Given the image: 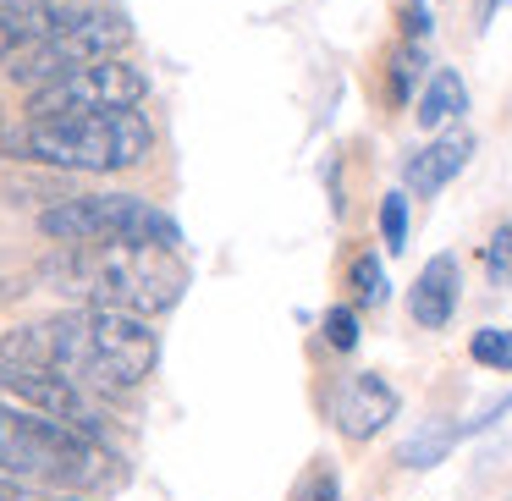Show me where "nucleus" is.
I'll list each match as a JSON object with an SVG mask.
<instances>
[{"mask_svg": "<svg viewBox=\"0 0 512 501\" xmlns=\"http://www.w3.org/2000/svg\"><path fill=\"white\" fill-rule=\"evenodd\" d=\"M0 364H28V369H56V375L78 380L94 397H122L138 391L160 364V336L149 331L144 314L122 309H78L56 314V320H34L0 336Z\"/></svg>", "mask_w": 512, "mask_h": 501, "instance_id": "f257e3e1", "label": "nucleus"}, {"mask_svg": "<svg viewBox=\"0 0 512 501\" xmlns=\"http://www.w3.org/2000/svg\"><path fill=\"white\" fill-rule=\"evenodd\" d=\"M39 281L72 303L155 320L188 292V259L166 243H56Z\"/></svg>", "mask_w": 512, "mask_h": 501, "instance_id": "f03ea898", "label": "nucleus"}, {"mask_svg": "<svg viewBox=\"0 0 512 501\" xmlns=\"http://www.w3.org/2000/svg\"><path fill=\"white\" fill-rule=\"evenodd\" d=\"M0 479L45 496H100L127 485V463L116 446H105V435L23 402H0Z\"/></svg>", "mask_w": 512, "mask_h": 501, "instance_id": "7ed1b4c3", "label": "nucleus"}, {"mask_svg": "<svg viewBox=\"0 0 512 501\" xmlns=\"http://www.w3.org/2000/svg\"><path fill=\"white\" fill-rule=\"evenodd\" d=\"M0 149L17 160H39L56 171H83V177H116L149 160L155 127L133 111H78V116H17L0 127Z\"/></svg>", "mask_w": 512, "mask_h": 501, "instance_id": "20e7f679", "label": "nucleus"}, {"mask_svg": "<svg viewBox=\"0 0 512 501\" xmlns=\"http://www.w3.org/2000/svg\"><path fill=\"white\" fill-rule=\"evenodd\" d=\"M50 243H166L182 248V226L138 193H78L39 215Z\"/></svg>", "mask_w": 512, "mask_h": 501, "instance_id": "39448f33", "label": "nucleus"}, {"mask_svg": "<svg viewBox=\"0 0 512 501\" xmlns=\"http://www.w3.org/2000/svg\"><path fill=\"white\" fill-rule=\"evenodd\" d=\"M127 39H133V23H127L116 6H89L78 12L72 23H61L50 39H39L34 50H23L12 67V83L23 89H39V83L61 78L72 67H89V61H105V56H122Z\"/></svg>", "mask_w": 512, "mask_h": 501, "instance_id": "423d86ee", "label": "nucleus"}, {"mask_svg": "<svg viewBox=\"0 0 512 501\" xmlns=\"http://www.w3.org/2000/svg\"><path fill=\"white\" fill-rule=\"evenodd\" d=\"M149 78L122 56L89 61V67H72L61 78L28 89V116H78V111H133L144 105Z\"/></svg>", "mask_w": 512, "mask_h": 501, "instance_id": "0eeeda50", "label": "nucleus"}, {"mask_svg": "<svg viewBox=\"0 0 512 501\" xmlns=\"http://www.w3.org/2000/svg\"><path fill=\"white\" fill-rule=\"evenodd\" d=\"M0 391L17 397L23 408H39L50 419H67L78 430H94L100 435V402L94 391H83L78 380L56 375V369H28V364H0Z\"/></svg>", "mask_w": 512, "mask_h": 501, "instance_id": "6e6552de", "label": "nucleus"}, {"mask_svg": "<svg viewBox=\"0 0 512 501\" xmlns=\"http://www.w3.org/2000/svg\"><path fill=\"white\" fill-rule=\"evenodd\" d=\"M397 413H402V397L380 369H353L331 397V424L347 441H375Z\"/></svg>", "mask_w": 512, "mask_h": 501, "instance_id": "1a4fd4ad", "label": "nucleus"}, {"mask_svg": "<svg viewBox=\"0 0 512 501\" xmlns=\"http://www.w3.org/2000/svg\"><path fill=\"white\" fill-rule=\"evenodd\" d=\"M89 6L94 0H0V61H17Z\"/></svg>", "mask_w": 512, "mask_h": 501, "instance_id": "9d476101", "label": "nucleus"}, {"mask_svg": "<svg viewBox=\"0 0 512 501\" xmlns=\"http://www.w3.org/2000/svg\"><path fill=\"white\" fill-rule=\"evenodd\" d=\"M408 314L424 331H446L452 325V314H457V259L452 254H435L419 270V281L408 292Z\"/></svg>", "mask_w": 512, "mask_h": 501, "instance_id": "9b49d317", "label": "nucleus"}, {"mask_svg": "<svg viewBox=\"0 0 512 501\" xmlns=\"http://www.w3.org/2000/svg\"><path fill=\"white\" fill-rule=\"evenodd\" d=\"M468 160H474V133H441L430 149H419V155L402 166V182H408V193H424V199H430V193H441Z\"/></svg>", "mask_w": 512, "mask_h": 501, "instance_id": "f8f14e48", "label": "nucleus"}, {"mask_svg": "<svg viewBox=\"0 0 512 501\" xmlns=\"http://www.w3.org/2000/svg\"><path fill=\"white\" fill-rule=\"evenodd\" d=\"M413 116H419V127H446V122H457V116H468V83L457 78L452 67H441L430 83L419 89V100H413Z\"/></svg>", "mask_w": 512, "mask_h": 501, "instance_id": "ddd939ff", "label": "nucleus"}, {"mask_svg": "<svg viewBox=\"0 0 512 501\" xmlns=\"http://www.w3.org/2000/svg\"><path fill=\"white\" fill-rule=\"evenodd\" d=\"M457 441H463V430H457V424H430V430L408 435V441L397 446V463L402 468H435Z\"/></svg>", "mask_w": 512, "mask_h": 501, "instance_id": "4468645a", "label": "nucleus"}, {"mask_svg": "<svg viewBox=\"0 0 512 501\" xmlns=\"http://www.w3.org/2000/svg\"><path fill=\"white\" fill-rule=\"evenodd\" d=\"M424 45L419 39H402L397 50H391V61H386V72H391V100L397 105H413L419 100V83H424Z\"/></svg>", "mask_w": 512, "mask_h": 501, "instance_id": "2eb2a0df", "label": "nucleus"}, {"mask_svg": "<svg viewBox=\"0 0 512 501\" xmlns=\"http://www.w3.org/2000/svg\"><path fill=\"white\" fill-rule=\"evenodd\" d=\"M347 281H353V298H358V309H386V298H391V276H386V265H380V254H375V248L353 259V270H347Z\"/></svg>", "mask_w": 512, "mask_h": 501, "instance_id": "dca6fc26", "label": "nucleus"}, {"mask_svg": "<svg viewBox=\"0 0 512 501\" xmlns=\"http://www.w3.org/2000/svg\"><path fill=\"white\" fill-rule=\"evenodd\" d=\"M468 358H474L479 369H501V375H512V331H501V325H479L474 342H468Z\"/></svg>", "mask_w": 512, "mask_h": 501, "instance_id": "f3484780", "label": "nucleus"}, {"mask_svg": "<svg viewBox=\"0 0 512 501\" xmlns=\"http://www.w3.org/2000/svg\"><path fill=\"white\" fill-rule=\"evenodd\" d=\"M292 501H342V474L331 463H309L303 479L292 485Z\"/></svg>", "mask_w": 512, "mask_h": 501, "instance_id": "a211bd4d", "label": "nucleus"}, {"mask_svg": "<svg viewBox=\"0 0 512 501\" xmlns=\"http://www.w3.org/2000/svg\"><path fill=\"white\" fill-rule=\"evenodd\" d=\"M380 237H386L391 254L408 248V193H386L380 199Z\"/></svg>", "mask_w": 512, "mask_h": 501, "instance_id": "6ab92c4d", "label": "nucleus"}, {"mask_svg": "<svg viewBox=\"0 0 512 501\" xmlns=\"http://www.w3.org/2000/svg\"><path fill=\"white\" fill-rule=\"evenodd\" d=\"M485 276L496 287H512V226H496L485 243Z\"/></svg>", "mask_w": 512, "mask_h": 501, "instance_id": "aec40b11", "label": "nucleus"}, {"mask_svg": "<svg viewBox=\"0 0 512 501\" xmlns=\"http://www.w3.org/2000/svg\"><path fill=\"white\" fill-rule=\"evenodd\" d=\"M320 336H325V347H336V353H353L358 347V314L353 309H325Z\"/></svg>", "mask_w": 512, "mask_h": 501, "instance_id": "412c9836", "label": "nucleus"}, {"mask_svg": "<svg viewBox=\"0 0 512 501\" xmlns=\"http://www.w3.org/2000/svg\"><path fill=\"white\" fill-rule=\"evenodd\" d=\"M402 39H430V6H424V0H408V6H402Z\"/></svg>", "mask_w": 512, "mask_h": 501, "instance_id": "4be33fe9", "label": "nucleus"}, {"mask_svg": "<svg viewBox=\"0 0 512 501\" xmlns=\"http://www.w3.org/2000/svg\"><path fill=\"white\" fill-rule=\"evenodd\" d=\"M501 6H507V0H479V28H490V23H496V12H501Z\"/></svg>", "mask_w": 512, "mask_h": 501, "instance_id": "5701e85b", "label": "nucleus"}, {"mask_svg": "<svg viewBox=\"0 0 512 501\" xmlns=\"http://www.w3.org/2000/svg\"><path fill=\"white\" fill-rule=\"evenodd\" d=\"M0 501H23V496H17V485H12V479H0Z\"/></svg>", "mask_w": 512, "mask_h": 501, "instance_id": "b1692460", "label": "nucleus"}, {"mask_svg": "<svg viewBox=\"0 0 512 501\" xmlns=\"http://www.w3.org/2000/svg\"><path fill=\"white\" fill-rule=\"evenodd\" d=\"M56 501H89V496H56Z\"/></svg>", "mask_w": 512, "mask_h": 501, "instance_id": "393cba45", "label": "nucleus"}]
</instances>
